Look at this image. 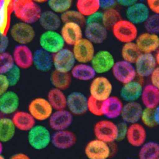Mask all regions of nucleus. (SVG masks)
Wrapping results in <instances>:
<instances>
[{"mask_svg":"<svg viewBox=\"0 0 159 159\" xmlns=\"http://www.w3.org/2000/svg\"><path fill=\"white\" fill-rule=\"evenodd\" d=\"M13 12L21 22L32 24L39 21L43 12L35 1L15 0L13 1Z\"/></svg>","mask_w":159,"mask_h":159,"instance_id":"1","label":"nucleus"},{"mask_svg":"<svg viewBox=\"0 0 159 159\" xmlns=\"http://www.w3.org/2000/svg\"><path fill=\"white\" fill-rule=\"evenodd\" d=\"M52 134L50 130L43 125H35L28 132V143L34 150H44L51 144Z\"/></svg>","mask_w":159,"mask_h":159,"instance_id":"2","label":"nucleus"},{"mask_svg":"<svg viewBox=\"0 0 159 159\" xmlns=\"http://www.w3.org/2000/svg\"><path fill=\"white\" fill-rule=\"evenodd\" d=\"M93 133L95 138L109 144L118 142L117 124L106 119H101L93 126Z\"/></svg>","mask_w":159,"mask_h":159,"instance_id":"3","label":"nucleus"},{"mask_svg":"<svg viewBox=\"0 0 159 159\" xmlns=\"http://www.w3.org/2000/svg\"><path fill=\"white\" fill-rule=\"evenodd\" d=\"M111 30L115 38L124 44L134 42L139 35L136 25L127 19L120 20Z\"/></svg>","mask_w":159,"mask_h":159,"instance_id":"4","label":"nucleus"},{"mask_svg":"<svg viewBox=\"0 0 159 159\" xmlns=\"http://www.w3.org/2000/svg\"><path fill=\"white\" fill-rule=\"evenodd\" d=\"M112 91L113 85L105 77H96L90 85V96L100 101H103L109 98Z\"/></svg>","mask_w":159,"mask_h":159,"instance_id":"5","label":"nucleus"},{"mask_svg":"<svg viewBox=\"0 0 159 159\" xmlns=\"http://www.w3.org/2000/svg\"><path fill=\"white\" fill-rule=\"evenodd\" d=\"M39 44L42 49L54 55L64 48L65 43L57 31H45L40 36Z\"/></svg>","mask_w":159,"mask_h":159,"instance_id":"6","label":"nucleus"},{"mask_svg":"<svg viewBox=\"0 0 159 159\" xmlns=\"http://www.w3.org/2000/svg\"><path fill=\"white\" fill-rule=\"evenodd\" d=\"M54 111L47 99L43 98L34 99L28 106V112L35 121L48 120Z\"/></svg>","mask_w":159,"mask_h":159,"instance_id":"7","label":"nucleus"},{"mask_svg":"<svg viewBox=\"0 0 159 159\" xmlns=\"http://www.w3.org/2000/svg\"><path fill=\"white\" fill-rule=\"evenodd\" d=\"M84 154L88 159H108L111 156V148L109 144L94 138L86 144Z\"/></svg>","mask_w":159,"mask_h":159,"instance_id":"8","label":"nucleus"},{"mask_svg":"<svg viewBox=\"0 0 159 159\" xmlns=\"http://www.w3.org/2000/svg\"><path fill=\"white\" fill-rule=\"evenodd\" d=\"M75 62L72 50L68 48H64L53 55V67L58 72L70 73Z\"/></svg>","mask_w":159,"mask_h":159,"instance_id":"9","label":"nucleus"},{"mask_svg":"<svg viewBox=\"0 0 159 159\" xmlns=\"http://www.w3.org/2000/svg\"><path fill=\"white\" fill-rule=\"evenodd\" d=\"M111 71L116 80L123 85L134 80L137 75L134 64L123 60L116 62Z\"/></svg>","mask_w":159,"mask_h":159,"instance_id":"10","label":"nucleus"},{"mask_svg":"<svg viewBox=\"0 0 159 159\" xmlns=\"http://www.w3.org/2000/svg\"><path fill=\"white\" fill-rule=\"evenodd\" d=\"M10 35L15 42L20 45H26L33 41L35 32L31 24L20 22L12 26L10 30Z\"/></svg>","mask_w":159,"mask_h":159,"instance_id":"11","label":"nucleus"},{"mask_svg":"<svg viewBox=\"0 0 159 159\" xmlns=\"http://www.w3.org/2000/svg\"><path fill=\"white\" fill-rule=\"evenodd\" d=\"M90 63L96 74H104L112 70L116 61L111 52L102 50L95 53Z\"/></svg>","mask_w":159,"mask_h":159,"instance_id":"12","label":"nucleus"},{"mask_svg":"<svg viewBox=\"0 0 159 159\" xmlns=\"http://www.w3.org/2000/svg\"><path fill=\"white\" fill-rule=\"evenodd\" d=\"M73 47V53L76 61L80 63L91 62L95 53L94 44L93 43L83 37Z\"/></svg>","mask_w":159,"mask_h":159,"instance_id":"13","label":"nucleus"},{"mask_svg":"<svg viewBox=\"0 0 159 159\" xmlns=\"http://www.w3.org/2000/svg\"><path fill=\"white\" fill-rule=\"evenodd\" d=\"M74 116L67 109L54 111L48 119L49 128L54 132L67 130L72 125Z\"/></svg>","mask_w":159,"mask_h":159,"instance_id":"14","label":"nucleus"},{"mask_svg":"<svg viewBox=\"0 0 159 159\" xmlns=\"http://www.w3.org/2000/svg\"><path fill=\"white\" fill-rule=\"evenodd\" d=\"M88 98L82 92L74 91L67 96V109L74 116H80L88 112Z\"/></svg>","mask_w":159,"mask_h":159,"instance_id":"15","label":"nucleus"},{"mask_svg":"<svg viewBox=\"0 0 159 159\" xmlns=\"http://www.w3.org/2000/svg\"><path fill=\"white\" fill-rule=\"evenodd\" d=\"M125 140L131 146L139 148L148 141L147 129L140 122L129 125Z\"/></svg>","mask_w":159,"mask_h":159,"instance_id":"16","label":"nucleus"},{"mask_svg":"<svg viewBox=\"0 0 159 159\" xmlns=\"http://www.w3.org/2000/svg\"><path fill=\"white\" fill-rule=\"evenodd\" d=\"M150 11L147 4L137 1L127 7L125 12L127 20L134 25L144 24L150 15Z\"/></svg>","mask_w":159,"mask_h":159,"instance_id":"17","label":"nucleus"},{"mask_svg":"<svg viewBox=\"0 0 159 159\" xmlns=\"http://www.w3.org/2000/svg\"><path fill=\"white\" fill-rule=\"evenodd\" d=\"M134 64L136 74L141 77H150L158 66L155 56L152 53H142Z\"/></svg>","mask_w":159,"mask_h":159,"instance_id":"18","label":"nucleus"},{"mask_svg":"<svg viewBox=\"0 0 159 159\" xmlns=\"http://www.w3.org/2000/svg\"><path fill=\"white\" fill-rule=\"evenodd\" d=\"M77 138L74 132L70 130L54 132L52 134L51 144L59 150H65L73 147Z\"/></svg>","mask_w":159,"mask_h":159,"instance_id":"19","label":"nucleus"},{"mask_svg":"<svg viewBox=\"0 0 159 159\" xmlns=\"http://www.w3.org/2000/svg\"><path fill=\"white\" fill-rule=\"evenodd\" d=\"M123 105V101L120 98L110 96L102 103V116L112 120L120 118Z\"/></svg>","mask_w":159,"mask_h":159,"instance_id":"20","label":"nucleus"},{"mask_svg":"<svg viewBox=\"0 0 159 159\" xmlns=\"http://www.w3.org/2000/svg\"><path fill=\"white\" fill-rule=\"evenodd\" d=\"M143 108L138 101L125 103L120 115L121 121L128 125L140 122Z\"/></svg>","mask_w":159,"mask_h":159,"instance_id":"21","label":"nucleus"},{"mask_svg":"<svg viewBox=\"0 0 159 159\" xmlns=\"http://www.w3.org/2000/svg\"><path fill=\"white\" fill-rule=\"evenodd\" d=\"M135 43L142 53L152 54L159 49V36L146 32L138 35Z\"/></svg>","mask_w":159,"mask_h":159,"instance_id":"22","label":"nucleus"},{"mask_svg":"<svg viewBox=\"0 0 159 159\" xmlns=\"http://www.w3.org/2000/svg\"><path fill=\"white\" fill-rule=\"evenodd\" d=\"M13 58L16 65L20 69H29L33 65L34 53L25 45H20L15 48Z\"/></svg>","mask_w":159,"mask_h":159,"instance_id":"23","label":"nucleus"},{"mask_svg":"<svg viewBox=\"0 0 159 159\" xmlns=\"http://www.w3.org/2000/svg\"><path fill=\"white\" fill-rule=\"evenodd\" d=\"M60 34L65 44L70 46H73L83 38L82 27L74 22L63 23Z\"/></svg>","mask_w":159,"mask_h":159,"instance_id":"24","label":"nucleus"},{"mask_svg":"<svg viewBox=\"0 0 159 159\" xmlns=\"http://www.w3.org/2000/svg\"><path fill=\"white\" fill-rule=\"evenodd\" d=\"M85 38L94 44H101L107 37V30L102 23L86 24L84 30Z\"/></svg>","mask_w":159,"mask_h":159,"instance_id":"25","label":"nucleus"},{"mask_svg":"<svg viewBox=\"0 0 159 159\" xmlns=\"http://www.w3.org/2000/svg\"><path fill=\"white\" fill-rule=\"evenodd\" d=\"M143 88V85L135 80L124 84L120 91V99L125 103L138 101L141 98Z\"/></svg>","mask_w":159,"mask_h":159,"instance_id":"26","label":"nucleus"},{"mask_svg":"<svg viewBox=\"0 0 159 159\" xmlns=\"http://www.w3.org/2000/svg\"><path fill=\"white\" fill-rule=\"evenodd\" d=\"M19 105V97L14 91H7L0 96V112L3 115H14Z\"/></svg>","mask_w":159,"mask_h":159,"instance_id":"27","label":"nucleus"},{"mask_svg":"<svg viewBox=\"0 0 159 159\" xmlns=\"http://www.w3.org/2000/svg\"><path fill=\"white\" fill-rule=\"evenodd\" d=\"M140 100L143 108L154 109L159 105V90L152 84L143 87Z\"/></svg>","mask_w":159,"mask_h":159,"instance_id":"28","label":"nucleus"},{"mask_svg":"<svg viewBox=\"0 0 159 159\" xmlns=\"http://www.w3.org/2000/svg\"><path fill=\"white\" fill-rule=\"evenodd\" d=\"M33 65L42 72H49L53 67V55L41 48L36 49L34 53Z\"/></svg>","mask_w":159,"mask_h":159,"instance_id":"29","label":"nucleus"},{"mask_svg":"<svg viewBox=\"0 0 159 159\" xmlns=\"http://www.w3.org/2000/svg\"><path fill=\"white\" fill-rule=\"evenodd\" d=\"M13 12V1L0 0V33L7 35L10 29L11 14Z\"/></svg>","mask_w":159,"mask_h":159,"instance_id":"30","label":"nucleus"},{"mask_svg":"<svg viewBox=\"0 0 159 159\" xmlns=\"http://www.w3.org/2000/svg\"><path fill=\"white\" fill-rule=\"evenodd\" d=\"M38 21L45 31H57L62 23L60 16L50 10L42 12Z\"/></svg>","mask_w":159,"mask_h":159,"instance_id":"31","label":"nucleus"},{"mask_svg":"<svg viewBox=\"0 0 159 159\" xmlns=\"http://www.w3.org/2000/svg\"><path fill=\"white\" fill-rule=\"evenodd\" d=\"M12 121L16 129L29 132L35 125L36 121L28 112L17 111L13 115Z\"/></svg>","mask_w":159,"mask_h":159,"instance_id":"32","label":"nucleus"},{"mask_svg":"<svg viewBox=\"0 0 159 159\" xmlns=\"http://www.w3.org/2000/svg\"><path fill=\"white\" fill-rule=\"evenodd\" d=\"M72 77L80 81H90L96 77V72L91 65L88 63L76 64L70 72Z\"/></svg>","mask_w":159,"mask_h":159,"instance_id":"33","label":"nucleus"},{"mask_svg":"<svg viewBox=\"0 0 159 159\" xmlns=\"http://www.w3.org/2000/svg\"><path fill=\"white\" fill-rule=\"evenodd\" d=\"M47 99L54 111L67 109V96L62 91L55 88L51 89Z\"/></svg>","mask_w":159,"mask_h":159,"instance_id":"34","label":"nucleus"},{"mask_svg":"<svg viewBox=\"0 0 159 159\" xmlns=\"http://www.w3.org/2000/svg\"><path fill=\"white\" fill-rule=\"evenodd\" d=\"M72 77L70 73L61 72L54 70L50 74V81L54 88L64 91L70 86Z\"/></svg>","mask_w":159,"mask_h":159,"instance_id":"35","label":"nucleus"},{"mask_svg":"<svg viewBox=\"0 0 159 159\" xmlns=\"http://www.w3.org/2000/svg\"><path fill=\"white\" fill-rule=\"evenodd\" d=\"M138 159H158L159 143L155 141H148L138 148Z\"/></svg>","mask_w":159,"mask_h":159,"instance_id":"36","label":"nucleus"},{"mask_svg":"<svg viewBox=\"0 0 159 159\" xmlns=\"http://www.w3.org/2000/svg\"><path fill=\"white\" fill-rule=\"evenodd\" d=\"M16 129L12 119L7 117L0 118V142L6 143L11 141L16 134Z\"/></svg>","mask_w":159,"mask_h":159,"instance_id":"37","label":"nucleus"},{"mask_svg":"<svg viewBox=\"0 0 159 159\" xmlns=\"http://www.w3.org/2000/svg\"><path fill=\"white\" fill-rule=\"evenodd\" d=\"M76 6L77 11L86 18L98 12L101 8L99 0H78Z\"/></svg>","mask_w":159,"mask_h":159,"instance_id":"38","label":"nucleus"},{"mask_svg":"<svg viewBox=\"0 0 159 159\" xmlns=\"http://www.w3.org/2000/svg\"><path fill=\"white\" fill-rule=\"evenodd\" d=\"M142 54L135 42L124 44L121 50V55L123 60L134 64L138 57Z\"/></svg>","mask_w":159,"mask_h":159,"instance_id":"39","label":"nucleus"},{"mask_svg":"<svg viewBox=\"0 0 159 159\" xmlns=\"http://www.w3.org/2000/svg\"><path fill=\"white\" fill-rule=\"evenodd\" d=\"M121 19V14L116 8L107 9L102 12V24L107 30L112 29L113 26Z\"/></svg>","mask_w":159,"mask_h":159,"instance_id":"40","label":"nucleus"},{"mask_svg":"<svg viewBox=\"0 0 159 159\" xmlns=\"http://www.w3.org/2000/svg\"><path fill=\"white\" fill-rule=\"evenodd\" d=\"M60 17L63 23L74 22L79 24L81 27L86 26V18L77 10L70 9L61 15Z\"/></svg>","mask_w":159,"mask_h":159,"instance_id":"41","label":"nucleus"},{"mask_svg":"<svg viewBox=\"0 0 159 159\" xmlns=\"http://www.w3.org/2000/svg\"><path fill=\"white\" fill-rule=\"evenodd\" d=\"M50 10L56 14L62 15L70 9L73 5L71 0H50L47 1Z\"/></svg>","mask_w":159,"mask_h":159,"instance_id":"42","label":"nucleus"},{"mask_svg":"<svg viewBox=\"0 0 159 159\" xmlns=\"http://www.w3.org/2000/svg\"><path fill=\"white\" fill-rule=\"evenodd\" d=\"M140 122L147 129H154L157 127L154 118V109L144 108Z\"/></svg>","mask_w":159,"mask_h":159,"instance_id":"43","label":"nucleus"},{"mask_svg":"<svg viewBox=\"0 0 159 159\" xmlns=\"http://www.w3.org/2000/svg\"><path fill=\"white\" fill-rule=\"evenodd\" d=\"M13 56L7 52L0 53V74H6L15 65Z\"/></svg>","mask_w":159,"mask_h":159,"instance_id":"44","label":"nucleus"},{"mask_svg":"<svg viewBox=\"0 0 159 159\" xmlns=\"http://www.w3.org/2000/svg\"><path fill=\"white\" fill-rule=\"evenodd\" d=\"M144 27L147 32L158 35L159 34V15H150L144 23Z\"/></svg>","mask_w":159,"mask_h":159,"instance_id":"45","label":"nucleus"},{"mask_svg":"<svg viewBox=\"0 0 159 159\" xmlns=\"http://www.w3.org/2000/svg\"><path fill=\"white\" fill-rule=\"evenodd\" d=\"M102 102L97 101L91 96H89L87 105L88 112L95 116H102Z\"/></svg>","mask_w":159,"mask_h":159,"instance_id":"46","label":"nucleus"},{"mask_svg":"<svg viewBox=\"0 0 159 159\" xmlns=\"http://www.w3.org/2000/svg\"><path fill=\"white\" fill-rule=\"evenodd\" d=\"M20 69L15 64L13 68L6 74L10 87L16 86L19 81L20 77Z\"/></svg>","mask_w":159,"mask_h":159,"instance_id":"47","label":"nucleus"},{"mask_svg":"<svg viewBox=\"0 0 159 159\" xmlns=\"http://www.w3.org/2000/svg\"><path fill=\"white\" fill-rule=\"evenodd\" d=\"M129 125L121 121L118 123V142L123 141L126 139Z\"/></svg>","mask_w":159,"mask_h":159,"instance_id":"48","label":"nucleus"},{"mask_svg":"<svg viewBox=\"0 0 159 159\" xmlns=\"http://www.w3.org/2000/svg\"><path fill=\"white\" fill-rule=\"evenodd\" d=\"M10 85L6 76L0 74V96L7 91Z\"/></svg>","mask_w":159,"mask_h":159,"instance_id":"49","label":"nucleus"},{"mask_svg":"<svg viewBox=\"0 0 159 159\" xmlns=\"http://www.w3.org/2000/svg\"><path fill=\"white\" fill-rule=\"evenodd\" d=\"M102 12L98 11L86 18V25L92 23H102Z\"/></svg>","mask_w":159,"mask_h":159,"instance_id":"50","label":"nucleus"},{"mask_svg":"<svg viewBox=\"0 0 159 159\" xmlns=\"http://www.w3.org/2000/svg\"><path fill=\"white\" fill-rule=\"evenodd\" d=\"M9 45V39L7 35L0 33V53L6 52Z\"/></svg>","mask_w":159,"mask_h":159,"instance_id":"51","label":"nucleus"},{"mask_svg":"<svg viewBox=\"0 0 159 159\" xmlns=\"http://www.w3.org/2000/svg\"><path fill=\"white\" fill-rule=\"evenodd\" d=\"M147 5L153 14L159 15V0H148Z\"/></svg>","mask_w":159,"mask_h":159,"instance_id":"52","label":"nucleus"},{"mask_svg":"<svg viewBox=\"0 0 159 159\" xmlns=\"http://www.w3.org/2000/svg\"><path fill=\"white\" fill-rule=\"evenodd\" d=\"M151 84L159 90V66H157L150 76Z\"/></svg>","mask_w":159,"mask_h":159,"instance_id":"53","label":"nucleus"},{"mask_svg":"<svg viewBox=\"0 0 159 159\" xmlns=\"http://www.w3.org/2000/svg\"><path fill=\"white\" fill-rule=\"evenodd\" d=\"M100 8L103 9L104 10L114 8L115 6L117 4L116 1L114 0L100 1Z\"/></svg>","mask_w":159,"mask_h":159,"instance_id":"54","label":"nucleus"},{"mask_svg":"<svg viewBox=\"0 0 159 159\" xmlns=\"http://www.w3.org/2000/svg\"><path fill=\"white\" fill-rule=\"evenodd\" d=\"M137 1L134 0H119L116 1L117 4L128 7L136 2Z\"/></svg>","mask_w":159,"mask_h":159,"instance_id":"55","label":"nucleus"},{"mask_svg":"<svg viewBox=\"0 0 159 159\" xmlns=\"http://www.w3.org/2000/svg\"><path fill=\"white\" fill-rule=\"evenodd\" d=\"M9 159H31L27 154L20 153L14 154Z\"/></svg>","mask_w":159,"mask_h":159,"instance_id":"56","label":"nucleus"},{"mask_svg":"<svg viewBox=\"0 0 159 159\" xmlns=\"http://www.w3.org/2000/svg\"><path fill=\"white\" fill-rule=\"evenodd\" d=\"M154 118L157 127L159 126V105L154 109Z\"/></svg>","mask_w":159,"mask_h":159,"instance_id":"57","label":"nucleus"},{"mask_svg":"<svg viewBox=\"0 0 159 159\" xmlns=\"http://www.w3.org/2000/svg\"><path fill=\"white\" fill-rule=\"evenodd\" d=\"M155 58H156V61H157V66H159V49L157 52V54H156V56H155Z\"/></svg>","mask_w":159,"mask_h":159,"instance_id":"58","label":"nucleus"},{"mask_svg":"<svg viewBox=\"0 0 159 159\" xmlns=\"http://www.w3.org/2000/svg\"><path fill=\"white\" fill-rule=\"evenodd\" d=\"M3 144L1 142H0V155H2V152L3 151Z\"/></svg>","mask_w":159,"mask_h":159,"instance_id":"59","label":"nucleus"},{"mask_svg":"<svg viewBox=\"0 0 159 159\" xmlns=\"http://www.w3.org/2000/svg\"><path fill=\"white\" fill-rule=\"evenodd\" d=\"M0 159H5L3 156H2V155H0Z\"/></svg>","mask_w":159,"mask_h":159,"instance_id":"60","label":"nucleus"},{"mask_svg":"<svg viewBox=\"0 0 159 159\" xmlns=\"http://www.w3.org/2000/svg\"><path fill=\"white\" fill-rule=\"evenodd\" d=\"M128 159H138V158H130Z\"/></svg>","mask_w":159,"mask_h":159,"instance_id":"61","label":"nucleus"},{"mask_svg":"<svg viewBox=\"0 0 159 159\" xmlns=\"http://www.w3.org/2000/svg\"><path fill=\"white\" fill-rule=\"evenodd\" d=\"M158 159H159V158Z\"/></svg>","mask_w":159,"mask_h":159,"instance_id":"62","label":"nucleus"}]
</instances>
